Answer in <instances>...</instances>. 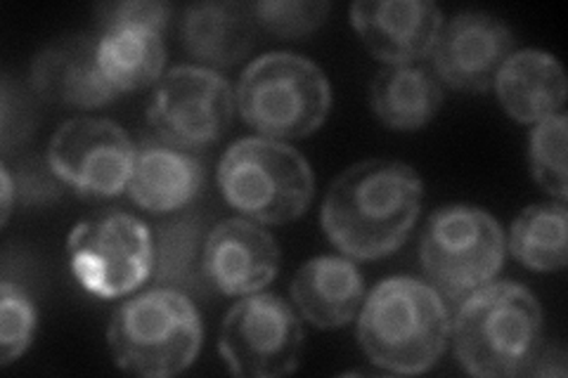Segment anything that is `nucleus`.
I'll return each instance as SVG.
<instances>
[{"label":"nucleus","mask_w":568,"mask_h":378,"mask_svg":"<svg viewBox=\"0 0 568 378\" xmlns=\"http://www.w3.org/2000/svg\"><path fill=\"white\" fill-rule=\"evenodd\" d=\"M505 251V232L488 211L453 204L432 213L422 232L419 263L443 298L462 303L500 273Z\"/></svg>","instance_id":"0eeeda50"},{"label":"nucleus","mask_w":568,"mask_h":378,"mask_svg":"<svg viewBox=\"0 0 568 378\" xmlns=\"http://www.w3.org/2000/svg\"><path fill=\"white\" fill-rule=\"evenodd\" d=\"M31 81L43 100L74 110H98L119 98V90L102 74L98 41L91 35H69L39 52Z\"/></svg>","instance_id":"2eb2a0df"},{"label":"nucleus","mask_w":568,"mask_h":378,"mask_svg":"<svg viewBox=\"0 0 568 378\" xmlns=\"http://www.w3.org/2000/svg\"><path fill=\"white\" fill-rule=\"evenodd\" d=\"M0 177H3V225H6L10 221L12 200H14V180H12V173L6 164L0 166Z\"/></svg>","instance_id":"c85d7f7f"},{"label":"nucleus","mask_w":568,"mask_h":378,"mask_svg":"<svg viewBox=\"0 0 568 378\" xmlns=\"http://www.w3.org/2000/svg\"><path fill=\"white\" fill-rule=\"evenodd\" d=\"M219 350L227 369L244 378L292 374L304 350L298 313L275 294H252L223 317Z\"/></svg>","instance_id":"1a4fd4ad"},{"label":"nucleus","mask_w":568,"mask_h":378,"mask_svg":"<svg viewBox=\"0 0 568 378\" xmlns=\"http://www.w3.org/2000/svg\"><path fill=\"white\" fill-rule=\"evenodd\" d=\"M332 6L327 0H261L254 3V17L258 27L277 39L296 41L311 35L317 27H323Z\"/></svg>","instance_id":"393cba45"},{"label":"nucleus","mask_w":568,"mask_h":378,"mask_svg":"<svg viewBox=\"0 0 568 378\" xmlns=\"http://www.w3.org/2000/svg\"><path fill=\"white\" fill-rule=\"evenodd\" d=\"M455 355L471 376L526 374L542 340L538 298L517 282H490L459 303Z\"/></svg>","instance_id":"7ed1b4c3"},{"label":"nucleus","mask_w":568,"mask_h":378,"mask_svg":"<svg viewBox=\"0 0 568 378\" xmlns=\"http://www.w3.org/2000/svg\"><path fill=\"white\" fill-rule=\"evenodd\" d=\"M235 93L219 71L181 64L159 81L148 119L156 137L181 150L213 145L227 131Z\"/></svg>","instance_id":"9d476101"},{"label":"nucleus","mask_w":568,"mask_h":378,"mask_svg":"<svg viewBox=\"0 0 568 378\" xmlns=\"http://www.w3.org/2000/svg\"><path fill=\"white\" fill-rule=\"evenodd\" d=\"M154 239V282L169 289L183 292L190 298L204 296L211 284L204 275L206 232L200 213H181L171 221L159 223Z\"/></svg>","instance_id":"412c9836"},{"label":"nucleus","mask_w":568,"mask_h":378,"mask_svg":"<svg viewBox=\"0 0 568 378\" xmlns=\"http://www.w3.org/2000/svg\"><path fill=\"white\" fill-rule=\"evenodd\" d=\"M422 196V177L413 166L394 159H369L334 180L320 221L342 254L377 260L410 237Z\"/></svg>","instance_id":"f257e3e1"},{"label":"nucleus","mask_w":568,"mask_h":378,"mask_svg":"<svg viewBox=\"0 0 568 378\" xmlns=\"http://www.w3.org/2000/svg\"><path fill=\"white\" fill-rule=\"evenodd\" d=\"M36 324L39 317L31 298L6 279L0 284V365L8 367L27 353Z\"/></svg>","instance_id":"a878e982"},{"label":"nucleus","mask_w":568,"mask_h":378,"mask_svg":"<svg viewBox=\"0 0 568 378\" xmlns=\"http://www.w3.org/2000/svg\"><path fill=\"white\" fill-rule=\"evenodd\" d=\"M369 102L388 129L417 131L438 114L443 88L432 71L415 64H396L372 79Z\"/></svg>","instance_id":"aec40b11"},{"label":"nucleus","mask_w":568,"mask_h":378,"mask_svg":"<svg viewBox=\"0 0 568 378\" xmlns=\"http://www.w3.org/2000/svg\"><path fill=\"white\" fill-rule=\"evenodd\" d=\"M365 300V279L358 265L342 256H317L298 267L292 282V303L320 329H336L353 321Z\"/></svg>","instance_id":"f3484780"},{"label":"nucleus","mask_w":568,"mask_h":378,"mask_svg":"<svg viewBox=\"0 0 568 378\" xmlns=\"http://www.w3.org/2000/svg\"><path fill=\"white\" fill-rule=\"evenodd\" d=\"M173 8L156 0H126V3H106L98 8L100 27L106 29H152L164 33Z\"/></svg>","instance_id":"bb28decb"},{"label":"nucleus","mask_w":568,"mask_h":378,"mask_svg":"<svg viewBox=\"0 0 568 378\" xmlns=\"http://www.w3.org/2000/svg\"><path fill=\"white\" fill-rule=\"evenodd\" d=\"M202 338L197 305L169 286L121 303L106 329L114 362L142 378H171L185 371L197 359Z\"/></svg>","instance_id":"20e7f679"},{"label":"nucleus","mask_w":568,"mask_h":378,"mask_svg":"<svg viewBox=\"0 0 568 378\" xmlns=\"http://www.w3.org/2000/svg\"><path fill=\"white\" fill-rule=\"evenodd\" d=\"M244 123L261 137L296 140L315 133L332 106V88L308 58L268 52L246 64L235 90Z\"/></svg>","instance_id":"39448f33"},{"label":"nucleus","mask_w":568,"mask_h":378,"mask_svg":"<svg viewBox=\"0 0 568 378\" xmlns=\"http://www.w3.org/2000/svg\"><path fill=\"white\" fill-rule=\"evenodd\" d=\"M280 265L273 234L248 218L221 221L206 234L204 275L225 296H252L268 286Z\"/></svg>","instance_id":"ddd939ff"},{"label":"nucleus","mask_w":568,"mask_h":378,"mask_svg":"<svg viewBox=\"0 0 568 378\" xmlns=\"http://www.w3.org/2000/svg\"><path fill=\"white\" fill-rule=\"evenodd\" d=\"M493 85L505 112L521 123L559 114L568 93L564 67L545 50H514Z\"/></svg>","instance_id":"a211bd4d"},{"label":"nucleus","mask_w":568,"mask_h":378,"mask_svg":"<svg viewBox=\"0 0 568 378\" xmlns=\"http://www.w3.org/2000/svg\"><path fill=\"white\" fill-rule=\"evenodd\" d=\"M517 48L511 29L486 12H459L440 27L429 52L438 76L467 93H486Z\"/></svg>","instance_id":"f8f14e48"},{"label":"nucleus","mask_w":568,"mask_h":378,"mask_svg":"<svg viewBox=\"0 0 568 378\" xmlns=\"http://www.w3.org/2000/svg\"><path fill=\"white\" fill-rule=\"evenodd\" d=\"M98 62L119 95L148 88L162 79L164 39L152 29H106L98 39Z\"/></svg>","instance_id":"4be33fe9"},{"label":"nucleus","mask_w":568,"mask_h":378,"mask_svg":"<svg viewBox=\"0 0 568 378\" xmlns=\"http://www.w3.org/2000/svg\"><path fill=\"white\" fill-rule=\"evenodd\" d=\"M526 376H566V353L561 346H540Z\"/></svg>","instance_id":"cd10ccee"},{"label":"nucleus","mask_w":568,"mask_h":378,"mask_svg":"<svg viewBox=\"0 0 568 378\" xmlns=\"http://www.w3.org/2000/svg\"><path fill=\"white\" fill-rule=\"evenodd\" d=\"M566 114H555L536 123L528 137V161L536 183L557 202L566 204Z\"/></svg>","instance_id":"b1692460"},{"label":"nucleus","mask_w":568,"mask_h":378,"mask_svg":"<svg viewBox=\"0 0 568 378\" xmlns=\"http://www.w3.org/2000/svg\"><path fill=\"white\" fill-rule=\"evenodd\" d=\"M216 180L230 206L263 225L301 218L315 194L308 161L287 142L271 137H244L230 145Z\"/></svg>","instance_id":"423d86ee"},{"label":"nucleus","mask_w":568,"mask_h":378,"mask_svg":"<svg viewBox=\"0 0 568 378\" xmlns=\"http://www.w3.org/2000/svg\"><path fill=\"white\" fill-rule=\"evenodd\" d=\"M135 152L129 133L114 121L79 116L50 137L48 166L79 194L110 200L129 190Z\"/></svg>","instance_id":"9b49d317"},{"label":"nucleus","mask_w":568,"mask_h":378,"mask_svg":"<svg viewBox=\"0 0 568 378\" xmlns=\"http://www.w3.org/2000/svg\"><path fill=\"white\" fill-rule=\"evenodd\" d=\"M204 164L187 150L164 140H145L135 152L129 180L131 200L150 213H178L197 200Z\"/></svg>","instance_id":"dca6fc26"},{"label":"nucleus","mask_w":568,"mask_h":378,"mask_svg":"<svg viewBox=\"0 0 568 378\" xmlns=\"http://www.w3.org/2000/svg\"><path fill=\"white\" fill-rule=\"evenodd\" d=\"M566 229V204H532L511 225V256L536 273H559L568 263Z\"/></svg>","instance_id":"5701e85b"},{"label":"nucleus","mask_w":568,"mask_h":378,"mask_svg":"<svg viewBox=\"0 0 568 378\" xmlns=\"http://www.w3.org/2000/svg\"><path fill=\"white\" fill-rule=\"evenodd\" d=\"M71 275L100 298L129 296L154 273L150 227L131 213L104 211L81 221L67 239Z\"/></svg>","instance_id":"6e6552de"},{"label":"nucleus","mask_w":568,"mask_h":378,"mask_svg":"<svg viewBox=\"0 0 568 378\" xmlns=\"http://www.w3.org/2000/svg\"><path fill=\"white\" fill-rule=\"evenodd\" d=\"M443 296L415 277H388L363 300L358 340L372 365L390 374L432 369L450 340Z\"/></svg>","instance_id":"f03ea898"},{"label":"nucleus","mask_w":568,"mask_h":378,"mask_svg":"<svg viewBox=\"0 0 568 378\" xmlns=\"http://www.w3.org/2000/svg\"><path fill=\"white\" fill-rule=\"evenodd\" d=\"M351 24L372 55L396 67L429 55L443 12L429 0H358L351 6Z\"/></svg>","instance_id":"4468645a"},{"label":"nucleus","mask_w":568,"mask_h":378,"mask_svg":"<svg viewBox=\"0 0 568 378\" xmlns=\"http://www.w3.org/2000/svg\"><path fill=\"white\" fill-rule=\"evenodd\" d=\"M254 6L194 3L183 12L181 39L194 60L211 67H233L256 41Z\"/></svg>","instance_id":"6ab92c4d"}]
</instances>
